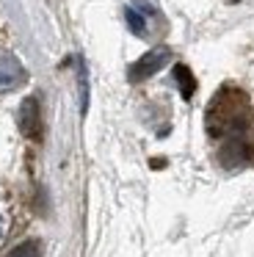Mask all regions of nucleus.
<instances>
[{
  "label": "nucleus",
  "instance_id": "obj_1",
  "mask_svg": "<svg viewBox=\"0 0 254 257\" xmlns=\"http://www.w3.org/2000/svg\"><path fill=\"white\" fill-rule=\"evenodd\" d=\"M248 102L240 91L224 89L215 94L213 105L207 111V127L213 136H237L248 127Z\"/></svg>",
  "mask_w": 254,
  "mask_h": 257
},
{
  "label": "nucleus",
  "instance_id": "obj_2",
  "mask_svg": "<svg viewBox=\"0 0 254 257\" xmlns=\"http://www.w3.org/2000/svg\"><path fill=\"white\" fill-rule=\"evenodd\" d=\"M20 130L25 139L31 141H42V111H39V100L36 97H28L22 100V108H20Z\"/></svg>",
  "mask_w": 254,
  "mask_h": 257
},
{
  "label": "nucleus",
  "instance_id": "obj_3",
  "mask_svg": "<svg viewBox=\"0 0 254 257\" xmlns=\"http://www.w3.org/2000/svg\"><path fill=\"white\" fill-rule=\"evenodd\" d=\"M171 53L166 47H158V50H149L147 56H141L136 64L130 67V80H147L149 75H155L166 61H169Z\"/></svg>",
  "mask_w": 254,
  "mask_h": 257
},
{
  "label": "nucleus",
  "instance_id": "obj_4",
  "mask_svg": "<svg viewBox=\"0 0 254 257\" xmlns=\"http://www.w3.org/2000/svg\"><path fill=\"white\" fill-rule=\"evenodd\" d=\"M25 80V69L17 64L14 56H0V91H11Z\"/></svg>",
  "mask_w": 254,
  "mask_h": 257
},
{
  "label": "nucleus",
  "instance_id": "obj_5",
  "mask_svg": "<svg viewBox=\"0 0 254 257\" xmlns=\"http://www.w3.org/2000/svg\"><path fill=\"white\" fill-rule=\"evenodd\" d=\"M174 78H177V83H180L182 97H185V100H191L193 91H196V80H193L191 69H188L185 64H177V67H174Z\"/></svg>",
  "mask_w": 254,
  "mask_h": 257
},
{
  "label": "nucleus",
  "instance_id": "obj_6",
  "mask_svg": "<svg viewBox=\"0 0 254 257\" xmlns=\"http://www.w3.org/2000/svg\"><path fill=\"white\" fill-rule=\"evenodd\" d=\"M124 20H127V28H130L136 36H144V34H147V14H141L138 9L130 6V9L124 12Z\"/></svg>",
  "mask_w": 254,
  "mask_h": 257
},
{
  "label": "nucleus",
  "instance_id": "obj_7",
  "mask_svg": "<svg viewBox=\"0 0 254 257\" xmlns=\"http://www.w3.org/2000/svg\"><path fill=\"white\" fill-rule=\"evenodd\" d=\"M6 257H44V254H42V243L39 240H25V243L14 246Z\"/></svg>",
  "mask_w": 254,
  "mask_h": 257
},
{
  "label": "nucleus",
  "instance_id": "obj_8",
  "mask_svg": "<svg viewBox=\"0 0 254 257\" xmlns=\"http://www.w3.org/2000/svg\"><path fill=\"white\" fill-rule=\"evenodd\" d=\"M0 235H3V218H0Z\"/></svg>",
  "mask_w": 254,
  "mask_h": 257
}]
</instances>
